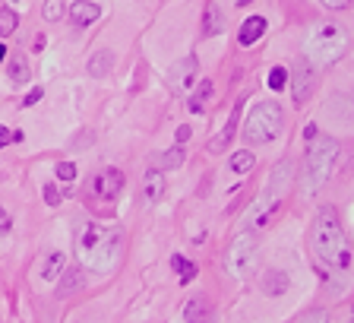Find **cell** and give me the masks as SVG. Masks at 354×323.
<instances>
[{
	"label": "cell",
	"instance_id": "obj_25",
	"mask_svg": "<svg viewBox=\"0 0 354 323\" xmlns=\"http://www.w3.org/2000/svg\"><path fill=\"white\" fill-rule=\"evenodd\" d=\"M171 266H174V270H177V276H180V282H190L193 276H196V266H193V260L180 257V254H174V257H171Z\"/></svg>",
	"mask_w": 354,
	"mask_h": 323
},
{
	"label": "cell",
	"instance_id": "obj_5",
	"mask_svg": "<svg viewBox=\"0 0 354 323\" xmlns=\"http://www.w3.org/2000/svg\"><path fill=\"white\" fill-rule=\"evenodd\" d=\"M285 133V111H281L279 102H259L253 105L250 118H247V127H243V137L247 143H275Z\"/></svg>",
	"mask_w": 354,
	"mask_h": 323
},
{
	"label": "cell",
	"instance_id": "obj_18",
	"mask_svg": "<svg viewBox=\"0 0 354 323\" xmlns=\"http://www.w3.org/2000/svg\"><path fill=\"white\" fill-rule=\"evenodd\" d=\"M180 314H184V320H203V317L212 314V304H209L206 295H193L190 302L184 304V311H180Z\"/></svg>",
	"mask_w": 354,
	"mask_h": 323
},
{
	"label": "cell",
	"instance_id": "obj_11",
	"mask_svg": "<svg viewBox=\"0 0 354 323\" xmlns=\"http://www.w3.org/2000/svg\"><path fill=\"white\" fill-rule=\"evenodd\" d=\"M237 118H241V102H237L234 111L228 114V124L221 127L218 137H212V140H209V152H212V155H221L225 149L231 146V140H234V133H237Z\"/></svg>",
	"mask_w": 354,
	"mask_h": 323
},
{
	"label": "cell",
	"instance_id": "obj_22",
	"mask_svg": "<svg viewBox=\"0 0 354 323\" xmlns=\"http://www.w3.org/2000/svg\"><path fill=\"white\" fill-rule=\"evenodd\" d=\"M7 70H10V80H13L16 86H22V82H29V76H32V73H29V64H26V58H22V54H16V58L10 60Z\"/></svg>",
	"mask_w": 354,
	"mask_h": 323
},
{
	"label": "cell",
	"instance_id": "obj_6",
	"mask_svg": "<svg viewBox=\"0 0 354 323\" xmlns=\"http://www.w3.org/2000/svg\"><path fill=\"white\" fill-rule=\"evenodd\" d=\"M257 263H259V241L250 232L234 235V241L225 250V270H228L231 276H237V279H247V276L257 270Z\"/></svg>",
	"mask_w": 354,
	"mask_h": 323
},
{
	"label": "cell",
	"instance_id": "obj_16",
	"mask_svg": "<svg viewBox=\"0 0 354 323\" xmlns=\"http://www.w3.org/2000/svg\"><path fill=\"white\" fill-rule=\"evenodd\" d=\"M259 286H263L266 295H272V298H279V295L288 292V276L281 270H266L263 279H259Z\"/></svg>",
	"mask_w": 354,
	"mask_h": 323
},
{
	"label": "cell",
	"instance_id": "obj_27",
	"mask_svg": "<svg viewBox=\"0 0 354 323\" xmlns=\"http://www.w3.org/2000/svg\"><path fill=\"white\" fill-rule=\"evenodd\" d=\"M16 26H19V16H16V10H10V7L0 10V35H13Z\"/></svg>",
	"mask_w": 354,
	"mask_h": 323
},
{
	"label": "cell",
	"instance_id": "obj_4",
	"mask_svg": "<svg viewBox=\"0 0 354 323\" xmlns=\"http://www.w3.org/2000/svg\"><path fill=\"white\" fill-rule=\"evenodd\" d=\"M335 159H339V143L332 137H310V149L304 159V191L317 193L332 177Z\"/></svg>",
	"mask_w": 354,
	"mask_h": 323
},
{
	"label": "cell",
	"instance_id": "obj_35",
	"mask_svg": "<svg viewBox=\"0 0 354 323\" xmlns=\"http://www.w3.org/2000/svg\"><path fill=\"white\" fill-rule=\"evenodd\" d=\"M187 140H190V127L180 124V127H177V143H187Z\"/></svg>",
	"mask_w": 354,
	"mask_h": 323
},
{
	"label": "cell",
	"instance_id": "obj_8",
	"mask_svg": "<svg viewBox=\"0 0 354 323\" xmlns=\"http://www.w3.org/2000/svg\"><path fill=\"white\" fill-rule=\"evenodd\" d=\"M313 86H317V70H313V64H310L307 58L297 60L295 70H291V89H295V105H307L310 92H313Z\"/></svg>",
	"mask_w": 354,
	"mask_h": 323
},
{
	"label": "cell",
	"instance_id": "obj_17",
	"mask_svg": "<svg viewBox=\"0 0 354 323\" xmlns=\"http://www.w3.org/2000/svg\"><path fill=\"white\" fill-rule=\"evenodd\" d=\"M57 279H60V286H57V295H60V298H66V295H73L76 288H82V286H86V276H82V266H80V270H66V266H64V272H60Z\"/></svg>",
	"mask_w": 354,
	"mask_h": 323
},
{
	"label": "cell",
	"instance_id": "obj_1",
	"mask_svg": "<svg viewBox=\"0 0 354 323\" xmlns=\"http://www.w3.org/2000/svg\"><path fill=\"white\" fill-rule=\"evenodd\" d=\"M120 244H124L120 228H104L95 222H82L76 228V260L82 270L111 272L120 260Z\"/></svg>",
	"mask_w": 354,
	"mask_h": 323
},
{
	"label": "cell",
	"instance_id": "obj_36",
	"mask_svg": "<svg viewBox=\"0 0 354 323\" xmlns=\"http://www.w3.org/2000/svg\"><path fill=\"white\" fill-rule=\"evenodd\" d=\"M10 140H13V133H10V130H7V127L0 124V149L7 146V143H10Z\"/></svg>",
	"mask_w": 354,
	"mask_h": 323
},
{
	"label": "cell",
	"instance_id": "obj_37",
	"mask_svg": "<svg viewBox=\"0 0 354 323\" xmlns=\"http://www.w3.org/2000/svg\"><path fill=\"white\" fill-rule=\"evenodd\" d=\"M7 228H10V216L0 209V232H7Z\"/></svg>",
	"mask_w": 354,
	"mask_h": 323
},
{
	"label": "cell",
	"instance_id": "obj_15",
	"mask_svg": "<svg viewBox=\"0 0 354 323\" xmlns=\"http://www.w3.org/2000/svg\"><path fill=\"white\" fill-rule=\"evenodd\" d=\"M142 193H146V203H158L165 197V177L158 168H149L142 177Z\"/></svg>",
	"mask_w": 354,
	"mask_h": 323
},
{
	"label": "cell",
	"instance_id": "obj_34",
	"mask_svg": "<svg viewBox=\"0 0 354 323\" xmlns=\"http://www.w3.org/2000/svg\"><path fill=\"white\" fill-rule=\"evenodd\" d=\"M323 3H326L329 10H348V7L354 3V0H323Z\"/></svg>",
	"mask_w": 354,
	"mask_h": 323
},
{
	"label": "cell",
	"instance_id": "obj_39",
	"mask_svg": "<svg viewBox=\"0 0 354 323\" xmlns=\"http://www.w3.org/2000/svg\"><path fill=\"white\" fill-rule=\"evenodd\" d=\"M237 3H241V7H247V3H253V0H237Z\"/></svg>",
	"mask_w": 354,
	"mask_h": 323
},
{
	"label": "cell",
	"instance_id": "obj_14",
	"mask_svg": "<svg viewBox=\"0 0 354 323\" xmlns=\"http://www.w3.org/2000/svg\"><path fill=\"white\" fill-rule=\"evenodd\" d=\"M263 35H266V16H250V19L241 26V35H237V42H241L243 48H250V44H257Z\"/></svg>",
	"mask_w": 354,
	"mask_h": 323
},
{
	"label": "cell",
	"instance_id": "obj_26",
	"mask_svg": "<svg viewBox=\"0 0 354 323\" xmlns=\"http://www.w3.org/2000/svg\"><path fill=\"white\" fill-rule=\"evenodd\" d=\"M203 29H206L209 35H218V32L225 29V19H221V10H218V7H209V10H206V19H203Z\"/></svg>",
	"mask_w": 354,
	"mask_h": 323
},
{
	"label": "cell",
	"instance_id": "obj_31",
	"mask_svg": "<svg viewBox=\"0 0 354 323\" xmlns=\"http://www.w3.org/2000/svg\"><path fill=\"white\" fill-rule=\"evenodd\" d=\"M44 203H48V206H57L60 203V191L54 187V184H48V187H44Z\"/></svg>",
	"mask_w": 354,
	"mask_h": 323
},
{
	"label": "cell",
	"instance_id": "obj_23",
	"mask_svg": "<svg viewBox=\"0 0 354 323\" xmlns=\"http://www.w3.org/2000/svg\"><path fill=\"white\" fill-rule=\"evenodd\" d=\"M253 165H257V159H253V152H247V149L231 155V171H234V175H250Z\"/></svg>",
	"mask_w": 354,
	"mask_h": 323
},
{
	"label": "cell",
	"instance_id": "obj_29",
	"mask_svg": "<svg viewBox=\"0 0 354 323\" xmlns=\"http://www.w3.org/2000/svg\"><path fill=\"white\" fill-rule=\"evenodd\" d=\"M285 82H288V73H285V67H272V73H269V89H285Z\"/></svg>",
	"mask_w": 354,
	"mask_h": 323
},
{
	"label": "cell",
	"instance_id": "obj_7",
	"mask_svg": "<svg viewBox=\"0 0 354 323\" xmlns=\"http://www.w3.org/2000/svg\"><path fill=\"white\" fill-rule=\"evenodd\" d=\"M281 200H285V197H279L275 191H269V187H266V191L259 193V197L253 200L250 206H247V213H243V228H247V232H257V228H266L269 222H272V216L279 213Z\"/></svg>",
	"mask_w": 354,
	"mask_h": 323
},
{
	"label": "cell",
	"instance_id": "obj_10",
	"mask_svg": "<svg viewBox=\"0 0 354 323\" xmlns=\"http://www.w3.org/2000/svg\"><path fill=\"white\" fill-rule=\"evenodd\" d=\"M193 76H196V58L177 60L174 70H171V80H168L171 92H174V96H187V89H190Z\"/></svg>",
	"mask_w": 354,
	"mask_h": 323
},
{
	"label": "cell",
	"instance_id": "obj_3",
	"mask_svg": "<svg viewBox=\"0 0 354 323\" xmlns=\"http://www.w3.org/2000/svg\"><path fill=\"white\" fill-rule=\"evenodd\" d=\"M345 51H348V32L339 22H319L304 38V58L313 67H332L335 60L345 58Z\"/></svg>",
	"mask_w": 354,
	"mask_h": 323
},
{
	"label": "cell",
	"instance_id": "obj_13",
	"mask_svg": "<svg viewBox=\"0 0 354 323\" xmlns=\"http://www.w3.org/2000/svg\"><path fill=\"white\" fill-rule=\"evenodd\" d=\"M98 16H102V10H98V3H92V0H76L73 7H70L73 26H92Z\"/></svg>",
	"mask_w": 354,
	"mask_h": 323
},
{
	"label": "cell",
	"instance_id": "obj_24",
	"mask_svg": "<svg viewBox=\"0 0 354 323\" xmlns=\"http://www.w3.org/2000/svg\"><path fill=\"white\" fill-rule=\"evenodd\" d=\"M184 159H187V152H184V143H177L174 149H168V152L162 155V159H158V165H162V168H180V165H184Z\"/></svg>",
	"mask_w": 354,
	"mask_h": 323
},
{
	"label": "cell",
	"instance_id": "obj_30",
	"mask_svg": "<svg viewBox=\"0 0 354 323\" xmlns=\"http://www.w3.org/2000/svg\"><path fill=\"white\" fill-rule=\"evenodd\" d=\"M57 177H60V181H73V177H76V165H73V162H60V165H57Z\"/></svg>",
	"mask_w": 354,
	"mask_h": 323
},
{
	"label": "cell",
	"instance_id": "obj_20",
	"mask_svg": "<svg viewBox=\"0 0 354 323\" xmlns=\"http://www.w3.org/2000/svg\"><path fill=\"white\" fill-rule=\"evenodd\" d=\"M64 266H66V257L60 254V250H51V254L44 257V263H41V279L54 282L60 272H64Z\"/></svg>",
	"mask_w": 354,
	"mask_h": 323
},
{
	"label": "cell",
	"instance_id": "obj_19",
	"mask_svg": "<svg viewBox=\"0 0 354 323\" xmlns=\"http://www.w3.org/2000/svg\"><path fill=\"white\" fill-rule=\"evenodd\" d=\"M111 67H114V54L111 51H98L88 58V76H95V80H102V76L111 73Z\"/></svg>",
	"mask_w": 354,
	"mask_h": 323
},
{
	"label": "cell",
	"instance_id": "obj_2",
	"mask_svg": "<svg viewBox=\"0 0 354 323\" xmlns=\"http://www.w3.org/2000/svg\"><path fill=\"white\" fill-rule=\"evenodd\" d=\"M310 244H313V254L323 260L332 270H351V244L345 238V228L342 219L332 206H323L310 225Z\"/></svg>",
	"mask_w": 354,
	"mask_h": 323
},
{
	"label": "cell",
	"instance_id": "obj_9",
	"mask_svg": "<svg viewBox=\"0 0 354 323\" xmlns=\"http://www.w3.org/2000/svg\"><path fill=\"white\" fill-rule=\"evenodd\" d=\"M120 191H124V175H120L118 168H104L102 175H95V181H92V193L102 200H114Z\"/></svg>",
	"mask_w": 354,
	"mask_h": 323
},
{
	"label": "cell",
	"instance_id": "obj_38",
	"mask_svg": "<svg viewBox=\"0 0 354 323\" xmlns=\"http://www.w3.org/2000/svg\"><path fill=\"white\" fill-rule=\"evenodd\" d=\"M3 58H7V48H3V44H0V60H3Z\"/></svg>",
	"mask_w": 354,
	"mask_h": 323
},
{
	"label": "cell",
	"instance_id": "obj_12",
	"mask_svg": "<svg viewBox=\"0 0 354 323\" xmlns=\"http://www.w3.org/2000/svg\"><path fill=\"white\" fill-rule=\"evenodd\" d=\"M291 181H295V165L285 159V162H279V165H275L272 177H269V191H275L279 197H285L288 187H291Z\"/></svg>",
	"mask_w": 354,
	"mask_h": 323
},
{
	"label": "cell",
	"instance_id": "obj_28",
	"mask_svg": "<svg viewBox=\"0 0 354 323\" xmlns=\"http://www.w3.org/2000/svg\"><path fill=\"white\" fill-rule=\"evenodd\" d=\"M44 19L48 22H57L60 16H64V0H44Z\"/></svg>",
	"mask_w": 354,
	"mask_h": 323
},
{
	"label": "cell",
	"instance_id": "obj_32",
	"mask_svg": "<svg viewBox=\"0 0 354 323\" xmlns=\"http://www.w3.org/2000/svg\"><path fill=\"white\" fill-rule=\"evenodd\" d=\"M41 96H44V89H32L29 96L22 98V105H26V108H32V105H35V102H41Z\"/></svg>",
	"mask_w": 354,
	"mask_h": 323
},
{
	"label": "cell",
	"instance_id": "obj_21",
	"mask_svg": "<svg viewBox=\"0 0 354 323\" xmlns=\"http://www.w3.org/2000/svg\"><path fill=\"white\" fill-rule=\"evenodd\" d=\"M212 92H215V86H212V82H209V80H203V82H199V86H196V92H193V96H190V108L199 114V111L206 108V102H209V98H212Z\"/></svg>",
	"mask_w": 354,
	"mask_h": 323
},
{
	"label": "cell",
	"instance_id": "obj_33",
	"mask_svg": "<svg viewBox=\"0 0 354 323\" xmlns=\"http://www.w3.org/2000/svg\"><path fill=\"white\" fill-rule=\"evenodd\" d=\"M86 146H92V130L80 133V137H76V143H73V149H86Z\"/></svg>",
	"mask_w": 354,
	"mask_h": 323
}]
</instances>
